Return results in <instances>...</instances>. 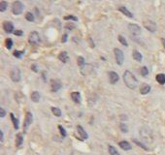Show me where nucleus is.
I'll list each match as a JSON object with an SVG mask.
<instances>
[{"label":"nucleus","mask_w":165,"mask_h":155,"mask_svg":"<svg viewBox=\"0 0 165 155\" xmlns=\"http://www.w3.org/2000/svg\"><path fill=\"white\" fill-rule=\"evenodd\" d=\"M71 98L75 103H77V104H80V103H81V94H80V92H78V91L72 92L71 93Z\"/></svg>","instance_id":"obj_15"},{"label":"nucleus","mask_w":165,"mask_h":155,"mask_svg":"<svg viewBox=\"0 0 165 155\" xmlns=\"http://www.w3.org/2000/svg\"><path fill=\"white\" fill-rule=\"evenodd\" d=\"M77 131H78V133H79V135H80V137H81V140H86L87 138H89V135H87V133L85 131V129L82 128L81 125H78L77 126Z\"/></svg>","instance_id":"obj_12"},{"label":"nucleus","mask_w":165,"mask_h":155,"mask_svg":"<svg viewBox=\"0 0 165 155\" xmlns=\"http://www.w3.org/2000/svg\"><path fill=\"white\" fill-rule=\"evenodd\" d=\"M109 80H110V82L112 84H115L116 82H118V80H120V77H118V75L116 73V72H110L109 73Z\"/></svg>","instance_id":"obj_13"},{"label":"nucleus","mask_w":165,"mask_h":155,"mask_svg":"<svg viewBox=\"0 0 165 155\" xmlns=\"http://www.w3.org/2000/svg\"><path fill=\"white\" fill-rule=\"evenodd\" d=\"M77 63L80 67H82L85 64H86V61H85V58L82 57V56H79L78 59H77Z\"/></svg>","instance_id":"obj_32"},{"label":"nucleus","mask_w":165,"mask_h":155,"mask_svg":"<svg viewBox=\"0 0 165 155\" xmlns=\"http://www.w3.org/2000/svg\"><path fill=\"white\" fill-rule=\"evenodd\" d=\"M33 121V115L30 112H27L26 115H25V119H24V123H23V131L26 132L28 127L30 126V124Z\"/></svg>","instance_id":"obj_6"},{"label":"nucleus","mask_w":165,"mask_h":155,"mask_svg":"<svg viewBox=\"0 0 165 155\" xmlns=\"http://www.w3.org/2000/svg\"><path fill=\"white\" fill-rule=\"evenodd\" d=\"M156 80L159 84H165V75L164 74H158L156 77Z\"/></svg>","instance_id":"obj_22"},{"label":"nucleus","mask_w":165,"mask_h":155,"mask_svg":"<svg viewBox=\"0 0 165 155\" xmlns=\"http://www.w3.org/2000/svg\"><path fill=\"white\" fill-rule=\"evenodd\" d=\"M58 59L63 62V63H67L69 60V57H68V53H66V51H61V53L58 54Z\"/></svg>","instance_id":"obj_17"},{"label":"nucleus","mask_w":165,"mask_h":155,"mask_svg":"<svg viewBox=\"0 0 165 155\" xmlns=\"http://www.w3.org/2000/svg\"><path fill=\"white\" fill-rule=\"evenodd\" d=\"M24 5L22 1H14L12 5V13L14 15H19L23 12Z\"/></svg>","instance_id":"obj_3"},{"label":"nucleus","mask_w":165,"mask_h":155,"mask_svg":"<svg viewBox=\"0 0 165 155\" xmlns=\"http://www.w3.org/2000/svg\"><path fill=\"white\" fill-rule=\"evenodd\" d=\"M31 100L34 102V103H38L40 101V93L38 91H33L31 93Z\"/></svg>","instance_id":"obj_21"},{"label":"nucleus","mask_w":165,"mask_h":155,"mask_svg":"<svg viewBox=\"0 0 165 155\" xmlns=\"http://www.w3.org/2000/svg\"><path fill=\"white\" fill-rule=\"evenodd\" d=\"M151 91V86L147 84H143L141 85V88H140V93L142 95H146L148 93Z\"/></svg>","instance_id":"obj_18"},{"label":"nucleus","mask_w":165,"mask_h":155,"mask_svg":"<svg viewBox=\"0 0 165 155\" xmlns=\"http://www.w3.org/2000/svg\"><path fill=\"white\" fill-rule=\"evenodd\" d=\"M11 79L13 81L15 82H19L20 81V70L19 68H14L12 71H11Z\"/></svg>","instance_id":"obj_10"},{"label":"nucleus","mask_w":165,"mask_h":155,"mask_svg":"<svg viewBox=\"0 0 165 155\" xmlns=\"http://www.w3.org/2000/svg\"><path fill=\"white\" fill-rule=\"evenodd\" d=\"M118 40L120 41V43H121V45H123L125 46H128V43H127L126 39L123 37L122 35H118Z\"/></svg>","instance_id":"obj_26"},{"label":"nucleus","mask_w":165,"mask_h":155,"mask_svg":"<svg viewBox=\"0 0 165 155\" xmlns=\"http://www.w3.org/2000/svg\"><path fill=\"white\" fill-rule=\"evenodd\" d=\"M118 11L121 12L123 15H125L126 17H128V18H133V14L125 6H120V7H118Z\"/></svg>","instance_id":"obj_16"},{"label":"nucleus","mask_w":165,"mask_h":155,"mask_svg":"<svg viewBox=\"0 0 165 155\" xmlns=\"http://www.w3.org/2000/svg\"><path fill=\"white\" fill-rule=\"evenodd\" d=\"M108 151H109L110 155H120V153H118V149L115 146H108Z\"/></svg>","instance_id":"obj_24"},{"label":"nucleus","mask_w":165,"mask_h":155,"mask_svg":"<svg viewBox=\"0 0 165 155\" xmlns=\"http://www.w3.org/2000/svg\"><path fill=\"white\" fill-rule=\"evenodd\" d=\"M28 42L30 45H33V46H38L40 44L41 39H40V35L37 31H32V32L29 33Z\"/></svg>","instance_id":"obj_2"},{"label":"nucleus","mask_w":165,"mask_h":155,"mask_svg":"<svg viewBox=\"0 0 165 155\" xmlns=\"http://www.w3.org/2000/svg\"><path fill=\"white\" fill-rule=\"evenodd\" d=\"M123 81H125V85L130 89H135L138 85V80L136 79V77L128 70L123 73Z\"/></svg>","instance_id":"obj_1"},{"label":"nucleus","mask_w":165,"mask_h":155,"mask_svg":"<svg viewBox=\"0 0 165 155\" xmlns=\"http://www.w3.org/2000/svg\"><path fill=\"white\" fill-rule=\"evenodd\" d=\"M144 26L147 30H149V32H156V23L153 22V20H151V19H148V20H145L144 22Z\"/></svg>","instance_id":"obj_7"},{"label":"nucleus","mask_w":165,"mask_h":155,"mask_svg":"<svg viewBox=\"0 0 165 155\" xmlns=\"http://www.w3.org/2000/svg\"><path fill=\"white\" fill-rule=\"evenodd\" d=\"M23 54H24V50H15L13 53V55L17 58H22Z\"/></svg>","instance_id":"obj_28"},{"label":"nucleus","mask_w":165,"mask_h":155,"mask_svg":"<svg viewBox=\"0 0 165 155\" xmlns=\"http://www.w3.org/2000/svg\"><path fill=\"white\" fill-rule=\"evenodd\" d=\"M67 37H68V36H67V34H64V35L62 36V39H61V42H62V43H66V42H67Z\"/></svg>","instance_id":"obj_40"},{"label":"nucleus","mask_w":165,"mask_h":155,"mask_svg":"<svg viewBox=\"0 0 165 155\" xmlns=\"http://www.w3.org/2000/svg\"><path fill=\"white\" fill-rule=\"evenodd\" d=\"M64 19L65 20H74V22H77V20H78V18L75 17V15H66V17H64Z\"/></svg>","instance_id":"obj_35"},{"label":"nucleus","mask_w":165,"mask_h":155,"mask_svg":"<svg viewBox=\"0 0 165 155\" xmlns=\"http://www.w3.org/2000/svg\"><path fill=\"white\" fill-rule=\"evenodd\" d=\"M5 46H6V48L8 50H11L12 46H13V41L11 38H7L6 41H5Z\"/></svg>","instance_id":"obj_29"},{"label":"nucleus","mask_w":165,"mask_h":155,"mask_svg":"<svg viewBox=\"0 0 165 155\" xmlns=\"http://www.w3.org/2000/svg\"><path fill=\"white\" fill-rule=\"evenodd\" d=\"M65 28L67 30H73L75 28V24L74 23H71V22H68L66 25H65Z\"/></svg>","instance_id":"obj_37"},{"label":"nucleus","mask_w":165,"mask_h":155,"mask_svg":"<svg viewBox=\"0 0 165 155\" xmlns=\"http://www.w3.org/2000/svg\"><path fill=\"white\" fill-rule=\"evenodd\" d=\"M14 34L16 36H23V30H15L14 31Z\"/></svg>","instance_id":"obj_38"},{"label":"nucleus","mask_w":165,"mask_h":155,"mask_svg":"<svg viewBox=\"0 0 165 155\" xmlns=\"http://www.w3.org/2000/svg\"><path fill=\"white\" fill-rule=\"evenodd\" d=\"M61 87H62V84H61L59 80H56V79L51 80V92H58Z\"/></svg>","instance_id":"obj_8"},{"label":"nucleus","mask_w":165,"mask_h":155,"mask_svg":"<svg viewBox=\"0 0 165 155\" xmlns=\"http://www.w3.org/2000/svg\"><path fill=\"white\" fill-rule=\"evenodd\" d=\"M133 143H136L138 146H140V147H142L143 149H145V150H148V147L145 146V144H143L141 142H139L138 140H136V139H133Z\"/></svg>","instance_id":"obj_31"},{"label":"nucleus","mask_w":165,"mask_h":155,"mask_svg":"<svg viewBox=\"0 0 165 155\" xmlns=\"http://www.w3.org/2000/svg\"><path fill=\"white\" fill-rule=\"evenodd\" d=\"M120 128H121V132H123V133H127L128 132V128L125 125V123H121L120 124Z\"/></svg>","instance_id":"obj_36"},{"label":"nucleus","mask_w":165,"mask_h":155,"mask_svg":"<svg viewBox=\"0 0 165 155\" xmlns=\"http://www.w3.org/2000/svg\"><path fill=\"white\" fill-rule=\"evenodd\" d=\"M58 130H59V132H60V134H61V136H62L63 138H65L66 136H67V133H66V131H65V129L61 126V125H58Z\"/></svg>","instance_id":"obj_34"},{"label":"nucleus","mask_w":165,"mask_h":155,"mask_svg":"<svg viewBox=\"0 0 165 155\" xmlns=\"http://www.w3.org/2000/svg\"><path fill=\"white\" fill-rule=\"evenodd\" d=\"M3 140H4V134H3V131L0 130V141L3 142Z\"/></svg>","instance_id":"obj_42"},{"label":"nucleus","mask_w":165,"mask_h":155,"mask_svg":"<svg viewBox=\"0 0 165 155\" xmlns=\"http://www.w3.org/2000/svg\"><path fill=\"white\" fill-rule=\"evenodd\" d=\"M132 57H133L134 60H136V61H138V62H141L142 59H143L142 54L139 53L137 50H134L132 51Z\"/></svg>","instance_id":"obj_19"},{"label":"nucleus","mask_w":165,"mask_h":155,"mask_svg":"<svg viewBox=\"0 0 165 155\" xmlns=\"http://www.w3.org/2000/svg\"><path fill=\"white\" fill-rule=\"evenodd\" d=\"M3 29L6 33H14V24L11 22H3Z\"/></svg>","instance_id":"obj_11"},{"label":"nucleus","mask_w":165,"mask_h":155,"mask_svg":"<svg viewBox=\"0 0 165 155\" xmlns=\"http://www.w3.org/2000/svg\"><path fill=\"white\" fill-rule=\"evenodd\" d=\"M114 53H115V57L116 61L118 65H122L123 61H125V54H123V51L120 49H114Z\"/></svg>","instance_id":"obj_4"},{"label":"nucleus","mask_w":165,"mask_h":155,"mask_svg":"<svg viewBox=\"0 0 165 155\" xmlns=\"http://www.w3.org/2000/svg\"><path fill=\"white\" fill-rule=\"evenodd\" d=\"M23 134L22 133L17 134V136H16V146L19 147L23 144Z\"/></svg>","instance_id":"obj_20"},{"label":"nucleus","mask_w":165,"mask_h":155,"mask_svg":"<svg viewBox=\"0 0 165 155\" xmlns=\"http://www.w3.org/2000/svg\"><path fill=\"white\" fill-rule=\"evenodd\" d=\"M162 44H163V46H164V49H165V39L162 38Z\"/></svg>","instance_id":"obj_44"},{"label":"nucleus","mask_w":165,"mask_h":155,"mask_svg":"<svg viewBox=\"0 0 165 155\" xmlns=\"http://www.w3.org/2000/svg\"><path fill=\"white\" fill-rule=\"evenodd\" d=\"M31 69L35 72V73H37V72H38V68H37V66H36L35 64H33V65L31 66Z\"/></svg>","instance_id":"obj_41"},{"label":"nucleus","mask_w":165,"mask_h":155,"mask_svg":"<svg viewBox=\"0 0 165 155\" xmlns=\"http://www.w3.org/2000/svg\"><path fill=\"white\" fill-rule=\"evenodd\" d=\"M51 112L54 113V115L60 117L61 116V111L59 108H56V107H51Z\"/></svg>","instance_id":"obj_25"},{"label":"nucleus","mask_w":165,"mask_h":155,"mask_svg":"<svg viewBox=\"0 0 165 155\" xmlns=\"http://www.w3.org/2000/svg\"><path fill=\"white\" fill-rule=\"evenodd\" d=\"M7 7H8V3L7 1H1L0 2V11L1 12H5L7 10Z\"/></svg>","instance_id":"obj_27"},{"label":"nucleus","mask_w":165,"mask_h":155,"mask_svg":"<svg viewBox=\"0 0 165 155\" xmlns=\"http://www.w3.org/2000/svg\"><path fill=\"white\" fill-rule=\"evenodd\" d=\"M93 66L91 64H85L82 67H81V74L82 76H89L90 74L92 73L93 71Z\"/></svg>","instance_id":"obj_9"},{"label":"nucleus","mask_w":165,"mask_h":155,"mask_svg":"<svg viewBox=\"0 0 165 155\" xmlns=\"http://www.w3.org/2000/svg\"><path fill=\"white\" fill-rule=\"evenodd\" d=\"M140 73H141V75H142L143 77H146V76L149 75V69L147 68L146 66H144V67H142V68H141Z\"/></svg>","instance_id":"obj_33"},{"label":"nucleus","mask_w":165,"mask_h":155,"mask_svg":"<svg viewBox=\"0 0 165 155\" xmlns=\"http://www.w3.org/2000/svg\"><path fill=\"white\" fill-rule=\"evenodd\" d=\"M25 19H26V20H28V22H34V15L30 12H27L25 14Z\"/></svg>","instance_id":"obj_30"},{"label":"nucleus","mask_w":165,"mask_h":155,"mask_svg":"<svg viewBox=\"0 0 165 155\" xmlns=\"http://www.w3.org/2000/svg\"><path fill=\"white\" fill-rule=\"evenodd\" d=\"M127 27H128V30H129L130 34L133 36H139L141 34V27L135 23H129Z\"/></svg>","instance_id":"obj_5"},{"label":"nucleus","mask_w":165,"mask_h":155,"mask_svg":"<svg viewBox=\"0 0 165 155\" xmlns=\"http://www.w3.org/2000/svg\"><path fill=\"white\" fill-rule=\"evenodd\" d=\"M5 115H6V112H5V110L3 108H0V116L4 117Z\"/></svg>","instance_id":"obj_39"},{"label":"nucleus","mask_w":165,"mask_h":155,"mask_svg":"<svg viewBox=\"0 0 165 155\" xmlns=\"http://www.w3.org/2000/svg\"><path fill=\"white\" fill-rule=\"evenodd\" d=\"M10 116H11V120H12V122H13V125H14V128L16 129V130H18L19 129V120L17 119L16 117H15V115H14V113H10Z\"/></svg>","instance_id":"obj_23"},{"label":"nucleus","mask_w":165,"mask_h":155,"mask_svg":"<svg viewBox=\"0 0 165 155\" xmlns=\"http://www.w3.org/2000/svg\"><path fill=\"white\" fill-rule=\"evenodd\" d=\"M46 75H47V72H43V73H42V76H43V80H44L45 82L47 81V79H46Z\"/></svg>","instance_id":"obj_43"},{"label":"nucleus","mask_w":165,"mask_h":155,"mask_svg":"<svg viewBox=\"0 0 165 155\" xmlns=\"http://www.w3.org/2000/svg\"><path fill=\"white\" fill-rule=\"evenodd\" d=\"M118 146H120V147H121V149H123V150H125V151L132 149L131 144L128 143V142H126V141H121V142H120V143H118Z\"/></svg>","instance_id":"obj_14"}]
</instances>
